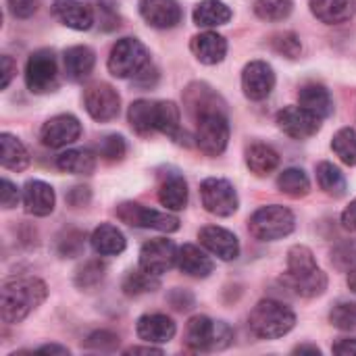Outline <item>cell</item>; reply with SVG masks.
<instances>
[{"instance_id": "1", "label": "cell", "mask_w": 356, "mask_h": 356, "mask_svg": "<svg viewBox=\"0 0 356 356\" xmlns=\"http://www.w3.org/2000/svg\"><path fill=\"white\" fill-rule=\"evenodd\" d=\"M282 284L300 298H317L327 290V275L319 269L315 254L307 246H292Z\"/></svg>"}, {"instance_id": "2", "label": "cell", "mask_w": 356, "mask_h": 356, "mask_svg": "<svg viewBox=\"0 0 356 356\" xmlns=\"http://www.w3.org/2000/svg\"><path fill=\"white\" fill-rule=\"evenodd\" d=\"M48 288L38 277H10L2 286V321L13 325L23 321L46 300Z\"/></svg>"}, {"instance_id": "3", "label": "cell", "mask_w": 356, "mask_h": 356, "mask_svg": "<svg viewBox=\"0 0 356 356\" xmlns=\"http://www.w3.org/2000/svg\"><path fill=\"white\" fill-rule=\"evenodd\" d=\"M296 325V315L290 307L277 300H261L248 317L250 332L261 340H277L290 334Z\"/></svg>"}, {"instance_id": "4", "label": "cell", "mask_w": 356, "mask_h": 356, "mask_svg": "<svg viewBox=\"0 0 356 356\" xmlns=\"http://www.w3.org/2000/svg\"><path fill=\"white\" fill-rule=\"evenodd\" d=\"M234 342V332L225 321H215L207 315H196L186 325V344L196 353L223 350Z\"/></svg>"}, {"instance_id": "5", "label": "cell", "mask_w": 356, "mask_h": 356, "mask_svg": "<svg viewBox=\"0 0 356 356\" xmlns=\"http://www.w3.org/2000/svg\"><path fill=\"white\" fill-rule=\"evenodd\" d=\"M296 227V217L290 209L280 204L261 207L248 221V229L257 240L273 242L290 236Z\"/></svg>"}, {"instance_id": "6", "label": "cell", "mask_w": 356, "mask_h": 356, "mask_svg": "<svg viewBox=\"0 0 356 356\" xmlns=\"http://www.w3.org/2000/svg\"><path fill=\"white\" fill-rule=\"evenodd\" d=\"M196 146L209 154L219 156L225 152L229 142V121L221 108L204 111L196 117Z\"/></svg>"}, {"instance_id": "7", "label": "cell", "mask_w": 356, "mask_h": 356, "mask_svg": "<svg viewBox=\"0 0 356 356\" xmlns=\"http://www.w3.org/2000/svg\"><path fill=\"white\" fill-rule=\"evenodd\" d=\"M148 63H150V54L140 40L121 38L111 48L106 65H108L111 75L119 79H134Z\"/></svg>"}, {"instance_id": "8", "label": "cell", "mask_w": 356, "mask_h": 356, "mask_svg": "<svg viewBox=\"0 0 356 356\" xmlns=\"http://www.w3.org/2000/svg\"><path fill=\"white\" fill-rule=\"evenodd\" d=\"M25 83H27L31 94H48V92L56 90L58 67H56V56L52 50H48V48L35 50L27 58Z\"/></svg>"}, {"instance_id": "9", "label": "cell", "mask_w": 356, "mask_h": 356, "mask_svg": "<svg viewBox=\"0 0 356 356\" xmlns=\"http://www.w3.org/2000/svg\"><path fill=\"white\" fill-rule=\"evenodd\" d=\"M117 217L131 225L142 229H156L163 234H173L179 229V219L171 213H161L148 207H142L138 202H123L117 207Z\"/></svg>"}, {"instance_id": "10", "label": "cell", "mask_w": 356, "mask_h": 356, "mask_svg": "<svg viewBox=\"0 0 356 356\" xmlns=\"http://www.w3.org/2000/svg\"><path fill=\"white\" fill-rule=\"evenodd\" d=\"M200 198H202V207L207 209V213L215 215V217H232L238 207V194L236 188L221 177H209L200 184Z\"/></svg>"}, {"instance_id": "11", "label": "cell", "mask_w": 356, "mask_h": 356, "mask_svg": "<svg viewBox=\"0 0 356 356\" xmlns=\"http://www.w3.org/2000/svg\"><path fill=\"white\" fill-rule=\"evenodd\" d=\"M83 104H86L88 115L94 121H100V123L117 119V115L121 111V98H119L117 90L113 86H108V83H102V81L92 83V86L86 88Z\"/></svg>"}, {"instance_id": "12", "label": "cell", "mask_w": 356, "mask_h": 356, "mask_svg": "<svg viewBox=\"0 0 356 356\" xmlns=\"http://www.w3.org/2000/svg\"><path fill=\"white\" fill-rule=\"evenodd\" d=\"M277 125L286 136L294 140H307L321 129V117L305 106H286L277 113Z\"/></svg>"}, {"instance_id": "13", "label": "cell", "mask_w": 356, "mask_h": 356, "mask_svg": "<svg viewBox=\"0 0 356 356\" xmlns=\"http://www.w3.org/2000/svg\"><path fill=\"white\" fill-rule=\"evenodd\" d=\"M173 265H177V246L167 238L148 240L140 250V267L152 275L167 273Z\"/></svg>"}, {"instance_id": "14", "label": "cell", "mask_w": 356, "mask_h": 356, "mask_svg": "<svg viewBox=\"0 0 356 356\" xmlns=\"http://www.w3.org/2000/svg\"><path fill=\"white\" fill-rule=\"evenodd\" d=\"M81 136V123L73 115H56L48 119L40 129V140L48 148H65L77 142Z\"/></svg>"}, {"instance_id": "15", "label": "cell", "mask_w": 356, "mask_h": 356, "mask_svg": "<svg viewBox=\"0 0 356 356\" xmlns=\"http://www.w3.org/2000/svg\"><path fill=\"white\" fill-rule=\"evenodd\" d=\"M275 88L273 67L265 60H252L242 71V90L250 100H265Z\"/></svg>"}, {"instance_id": "16", "label": "cell", "mask_w": 356, "mask_h": 356, "mask_svg": "<svg viewBox=\"0 0 356 356\" xmlns=\"http://www.w3.org/2000/svg\"><path fill=\"white\" fill-rule=\"evenodd\" d=\"M198 240L211 254H215L221 261H236L240 257V242L225 227L207 225L198 232Z\"/></svg>"}, {"instance_id": "17", "label": "cell", "mask_w": 356, "mask_h": 356, "mask_svg": "<svg viewBox=\"0 0 356 356\" xmlns=\"http://www.w3.org/2000/svg\"><path fill=\"white\" fill-rule=\"evenodd\" d=\"M140 15L156 29H171L181 21V6L177 0H140Z\"/></svg>"}, {"instance_id": "18", "label": "cell", "mask_w": 356, "mask_h": 356, "mask_svg": "<svg viewBox=\"0 0 356 356\" xmlns=\"http://www.w3.org/2000/svg\"><path fill=\"white\" fill-rule=\"evenodd\" d=\"M52 15L65 27H71L75 31H88L94 25V13L81 0H54Z\"/></svg>"}, {"instance_id": "19", "label": "cell", "mask_w": 356, "mask_h": 356, "mask_svg": "<svg viewBox=\"0 0 356 356\" xmlns=\"http://www.w3.org/2000/svg\"><path fill=\"white\" fill-rule=\"evenodd\" d=\"M23 204L25 211L33 217H48L54 211L56 196L52 186L40 179H29L23 186Z\"/></svg>"}, {"instance_id": "20", "label": "cell", "mask_w": 356, "mask_h": 356, "mask_svg": "<svg viewBox=\"0 0 356 356\" xmlns=\"http://www.w3.org/2000/svg\"><path fill=\"white\" fill-rule=\"evenodd\" d=\"M136 332H138V338L148 344H165V342L173 340L177 327L171 317L152 313V315H142L138 319Z\"/></svg>"}, {"instance_id": "21", "label": "cell", "mask_w": 356, "mask_h": 356, "mask_svg": "<svg viewBox=\"0 0 356 356\" xmlns=\"http://www.w3.org/2000/svg\"><path fill=\"white\" fill-rule=\"evenodd\" d=\"M192 52L204 65H217L227 54V40L217 31H204L192 38Z\"/></svg>"}, {"instance_id": "22", "label": "cell", "mask_w": 356, "mask_h": 356, "mask_svg": "<svg viewBox=\"0 0 356 356\" xmlns=\"http://www.w3.org/2000/svg\"><path fill=\"white\" fill-rule=\"evenodd\" d=\"M311 13L327 25L350 21L356 13V0H309Z\"/></svg>"}, {"instance_id": "23", "label": "cell", "mask_w": 356, "mask_h": 356, "mask_svg": "<svg viewBox=\"0 0 356 356\" xmlns=\"http://www.w3.org/2000/svg\"><path fill=\"white\" fill-rule=\"evenodd\" d=\"M159 202L169 211L186 209V204H188V184L179 173H175V171L165 173V177L161 179V186H159Z\"/></svg>"}, {"instance_id": "24", "label": "cell", "mask_w": 356, "mask_h": 356, "mask_svg": "<svg viewBox=\"0 0 356 356\" xmlns=\"http://www.w3.org/2000/svg\"><path fill=\"white\" fill-rule=\"evenodd\" d=\"M177 267L190 275V277H209L215 269L213 261L207 257V252H202L198 246L194 244H184L181 248H177Z\"/></svg>"}, {"instance_id": "25", "label": "cell", "mask_w": 356, "mask_h": 356, "mask_svg": "<svg viewBox=\"0 0 356 356\" xmlns=\"http://www.w3.org/2000/svg\"><path fill=\"white\" fill-rule=\"evenodd\" d=\"M63 63H65L67 77L71 81H81L92 73V69L96 65V54L88 46H71L65 50Z\"/></svg>"}, {"instance_id": "26", "label": "cell", "mask_w": 356, "mask_h": 356, "mask_svg": "<svg viewBox=\"0 0 356 356\" xmlns=\"http://www.w3.org/2000/svg\"><path fill=\"white\" fill-rule=\"evenodd\" d=\"M92 248L96 254L100 257H117L125 250L127 242H125V236L121 234V229H117L115 225L111 223H102L98 225L94 232H92Z\"/></svg>"}, {"instance_id": "27", "label": "cell", "mask_w": 356, "mask_h": 356, "mask_svg": "<svg viewBox=\"0 0 356 356\" xmlns=\"http://www.w3.org/2000/svg\"><path fill=\"white\" fill-rule=\"evenodd\" d=\"M298 102L307 111L315 113L317 117L325 119L334 113V98L330 90L321 83H307L298 92Z\"/></svg>"}, {"instance_id": "28", "label": "cell", "mask_w": 356, "mask_h": 356, "mask_svg": "<svg viewBox=\"0 0 356 356\" xmlns=\"http://www.w3.org/2000/svg\"><path fill=\"white\" fill-rule=\"evenodd\" d=\"M154 131H161L175 142H181L179 108L171 100H154Z\"/></svg>"}, {"instance_id": "29", "label": "cell", "mask_w": 356, "mask_h": 356, "mask_svg": "<svg viewBox=\"0 0 356 356\" xmlns=\"http://www.w3.org/2000/svg\"><path fill=\"white\" fill-rule=\"evenodd\" d=\"M246 165L257 177H265L280 167V154L269 144L257 142L246 150Z\"/></svg>"}, {"instance_id": "30", "label": "cell", "mask_w": 356, "mask_h": 356, "mask_svg": "<svg viewBox=\"0 0 356 356\" xmlns=\"http://www.w3.org/2000/svg\"><path fill=\"white\" fill-rule=\"evenodd\" d=\"M56 167L71 175H90L96 169V156L86 148H71L56 156Z\"/></svg>"}, {"instance_id": "31", "label": "cell", "mask_w": 356, "mask_h": 356, "mask_svg": "<svg viewBox=\"0 0 356 356\" xmlns=\"http://www.w3.org/2000/svg\"><path fill=\"white\" fill-rule=\"evenodd\" d=\"M192 17L198 27H219L232 19V8L221 0H202L196 4Z\"/></svg>"}, {"instance_id": "32", "label": "cell", "mask_w": 356, "mask_h": 356, "mask_svg": "<svg viewBox=\"0 0 356 356\" xmlns=\"http://www.w3.org/2000/svg\"><path fill=\"white\" fill-rule=\"evenodd\" d=\"M0 148H2V167L10 171H23L29 165V152L23 142L10 134H0Z\"/></svg>"}, {"instance_id": "33", "label": "cell", "mask_w": 356, "mask_h": 356, "mask_svg": "<svg viewBox=\"0 0 356 356\" xmlns=\"http://www.w3.org/2000/svg\"><path fill=\"white\" fill-rule=\"evenodd\" d=\"M129 125L140 136L154 134V100H136L127 111Z\"/></svg>"}, {"instance_id": "34", "label": "cell", "mask_w": 356, "mask_h": 356, "mask_svg": "<svg viewBox=\"0 0 356 356\" xmlns=\"http://www.w3.org/2000/svg\"><path fill=\"white\" fill-rule=\"evenodd\" d=\"M317 181H319L321 190L334 198H342L348 188L344 173L334 163H327V161L317 165Z\"/></svg>"}, {"instance_id": "35", "label": "cell", "mask_w": 356, "mask_h": 356, "mask_svg": "<svg viewBox=\"0 0 356 356\" xmlns=\"http://www.w3.org/2000/svg\"><path fill=\"white\" fill-rule=\"evenodd\" d=\"M277 188L292 196V198H302L311 192V181L307 177V173L302 169H296V167H290V169H284L277 177Z\"/></svg>"}, {"instance_id": "36", "label": "cell", "mask_w": 356, "mask_h": 356, "mask_svg": "<svg viewBox=\"0 0 356 356\" xmlns=\"http://www.w3.org/2000/svg\"><path fill=\"white\" fill-rule=\"evenodd\" d=\"M161 286L159 275H152L148 271H144L142 267L138 271H129L123 280V292L127 296H140V294H148L154 292Z\"/></svg>"}, {"instance_id": "37", "label": "cell", "mask_w": 356, "mask_h": 356, "mask_svg": "<svg viewBox=\"0 0 356 356\" xmlns=\"http://www.w3.org/2000/svg\"><path fill=\"white\" fill-rule=\"evenodd\" d=\"M334 152L340 156V161L348 167H356V131L350 127L340 129L332 140Z\"/></svg>"}, {"instance_id": "38", "label": "cell", "mask_w": 356, "mask_h": 356, "mask_svg": "<svg viewBox=\"0 0 356 356\" xmlns=\"http://www.w3.org/2000/svg\"><path fill=\"white\" fill-rule=\"evenodd\" d=\"M294 8L292 0H257L254 13L263 21H284Z\"/></svg>"}, {"instance_id": "39", "label": "cell", "mask_w": 356, "mask_h": 356, "mask_svg": "<svg viewBox=\"0 0 356 356\" xmlns=\"http://www.w3.org/2000/svg\"><path fill=\"white\" fill-rule=\"evenodd\" d=\"M104 273H106L104 263H100V261H88V263H83V265L77 269V273H75V284H77L79 288H83V290L94 288L96 284H100V282L104 280Z\"/></svg>"}, {"instance_id": "40", "label": "cell", "mask_w": 356, "mask_h": 356, "mask_svg": "<svg viewBox=\"0 0 356 356\" xmlns=\"http://www.w3.org/2000/svg\"><path fill=\"white\" fill-rule=\"evenodd\" d=\"M330 321L342 332H356V302H340L332 309Z\"/></svg>"}, {"instance_id": "41", "label": "cell", "mask_w": 356, "mask_h": 356, "mask_svg": "<svg viewBox=\"0 0 356 356\" xmlns=\"http://www.w3.org/2000/svg\"><path fill=\"white\" fill-rule=\"evenodd\" d=\"M271 46H273L275 52H280V54H284V56H288V58H296V56H300V52H302V44H300L298 35L292 33V31L273 35V38H271Z\"/></svg>"}, {"instance_id": "42", "label": "cell", "mask_w": 356, "mask_h": 356, "mask_svg": "<svg viewBox=\"0 0 356 356\" xmlns=\"http://www.w3.org/2000/svg\"><path fill=\"white\" fill-rule=\"evenodd\" d=\"M98 152H100V156H102L104 161L115 163V161H121V159L125 156L127 146H125V140H123L121 136L113 134V136H106V138L100 140Z\"/></svg>"}, {"instance_id": "43", "label": "cell", "mask_w": 356, "mask_h": 356, "mask_svg": "<svg viewBox=\"0 0 356 356\" xmlns=\"http://www.w3.org/2000/svg\"><path fill=\"white\" fill-rule=\"evenodd\" d=\"M332 263L340 271H353L356 267V240H348V242L340 244L332 252Z\"/></svg>"}, {"instance_id": "44", "label": "cell", "mask_w": 356, "mask_h": 356, "mask_svg": "<svg viewBox=\"0 0 356 356\" xmlns=\"http://www.w3.org/2000/svg\"><path fill=\"white\" fill-rule=\"evenodd\" d=\"M88 348H94V350H100V353H106V350H113L119 346V336L111 334V332H96L88 338L86 342Z\"/></svg>"}, {"instance_id": "45", "label": "cell", "mask_w": 356, "mask_h": 356, "mask_svg": "<svg viewBox=\"0 0 356 356\" xmlns=\"http://www.w3.org/2000/svg\"><path fill=\"white\" fill-rule=\"evenodd\" d=\"M6 6L15 19H29L31 15H35L40 0H6Z\"/></svg>"}, {"instance_id": "46", "label": "cell", "mask_w": 356, "mask_h": 356, "mask_svg": "<svg viewBox=\"0 0 356 356\" xmlns=\"http://www.w3.org/2000/svg\"><path fill=\"white\" fill-rule=\"evenodd\" d=\"M83 246V236L77 232H69L67 238L58 240V254L60 257H77Z\"/></svg>"}, {"instance_id": "47", "label": "cell", "mask_w": 356, "mask_h": 356, "mask_svg": "<svg viewBox=\"0 0 356 356\" xmlns=\"http://www.w3.org/2000/svg\"><path fill=\"white\" fill-rule=\"evenodd\" d=\"M19 200H21V194H19L17 186L8 179H2V207L13 209L19 204Z\"/></svg>"}, {"instance_id": "48", "label": "cell", "mask_w": 356, "mask_h": 356, "mask_svg": "<svg viewBox=\"0 0 356 356\" xmlns=\"http://www.w3.org/2000/svg\"><path fill=\"white\" fill-rule=\"evenodd\" d=\"M156 79H159V73H156V69L148 63L131 81H134L138 88H152V86L156 83Z\"/></svg>"}, {"instance_id": "49", "label": "cell", "mask_w": 356, "mask_h": 356, "mask_svg": "<svg viewBox=\"0 0 356 356\" xmlns=\"http://www.w3.org/2000/svg\"><path fill=\"white\" fill-rule=\"evenodd\" d=\"M88 200H90V190L83 186H77L67 194V202L71 207H83V204H88Z\"/></svg>"}, {"instance_id": "50", "label": "cell", "mask_w": 356, "mask_h": 356, "mask_svg": "<svg viewBox=\"0 0 356 356\" xmlns=\"http://www.w3.org/2000/svg\"><path fill=\"white\" fill-rule=\"evenodd\" d=\"M332 350L338 356H356V338H344L336 342Z\"/></svg>"}, {"instance_id": "51", "label": "cell", "mask_w": 356, "mask_h": 356, "mask_svg": "<svg viewBox=\"0 0 356 356\" xmlns=\"http://www.w3.org/2000/svg\"><path fill=\"white\" fill-rule=\"evenodd\" d=\"M15 73H17V65H15V60L10 58V56H2V90H6L8 88V83H10V79L15 77Z\"/></svg>"}, {"instance_id": "52", "label": "cell", "mask_w": 356, "mask_h": 356, "mask_svg": "<svg viewBox=\"0 0 356 356\" xmlns=\"http://www.w3.org/2000/svg\"><path fill=\"white\" fill-rule=\"evenodd\" d=\"M342 225H344V229L355 232L356 234V198L344 209V213H342Z\"/></svg>"}, {"instance_id": "53", "label": "cell", "mask_w": 356, "mask_h": 356, "mask_svg": "<svg viewBox=\"0 0 356 356\" xmlns=\"http://www.w3.org/2000/svg\"><path fill=\"white\" fill-rule=\"evenodd\" d=\"M125 355H163V350L154 346H131L125 350Z\"/></svg>"}, {"instance_id": "54", "label": "cell", "mask_w": 356, "mask_h": 356, "mask_svg": "<svg viewBox=\"0 0 356 356\" xmlns=\"http://www.w3.org/2000/svg\"><path fill=\"white\" fill-rule=\"evenodd\" d=\"M38 353H40V355H69V348L58 346V344H48V346L38 348Z\"/></svg>"}, {"instance_id": "55", "label": "cell", "mask_w": 356, "mask_h": 356, "mask_svg": "<svg viewBox=\"0 0 356 356\" xmlns=\"http://www.w3.org/2000/svg\"><path fill=\"white\" fill-rule=\"evenodd\" d=\"M294 355H315V356H319V355H321V350H319L317 346H309V344H302V346L294 348Z\"/></svg>"}, {"instance_id": "56", "label": "cell", "mask_w": 356, "mask_h": 356, "mask_svg": "<svg viewBox=\"0 0 356 356\" xmlns=\"http://www.w3.org/2000/svg\"><path fill=\"white\" fill-rule=\"evenodd\" d=\"M348 288L356 292V267L353 271H348Z\"/></svg>"}]
</instances>
